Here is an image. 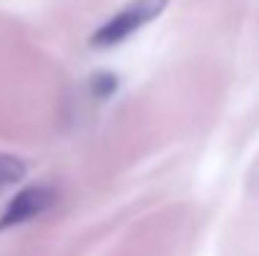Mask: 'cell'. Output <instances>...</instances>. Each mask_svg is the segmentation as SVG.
Listing matches in <instances>:
<instances>
[{"instance_id":"obj_1","label":"cell","mask_w":259,"mask_h":256,"mask_svg":"<svg viewBox=\"0 0 259 256\" xmlns=\"http://www.w3.org/2000/svg\"><path fill=\"white\" fill-rule=\"evenodd\" d=\"M166 5H169V0H131L126 8H121L113 18H108L91 35V45L93 48H113V45L123 43L136 30H141L144 25L156 20L166 10Z\"/></svg>"},{"instance_id":"obj_3","label":"cell","mask_w":259,"mask_h":256,"mask_svg":"<svg viewBox=\"0 0 259 256\" xmlns=\"http://www.w3.org/2000/svg\"><path fill=\"white\" fill-rule=\"evenodd\" d=\"M25 176V164L18 156H0V191L18 183Z\"/></svg>"},{"instance_id":"obj_2","label":"cell","mask_w":259,"mask_h":256,"mask_svg":"<svg viewBox=\"0 0 259 256\" xmlns=\"http://www.w3.org/2000/svg\"><path fill=\"white\" fill-rule=\"evenodd\" d=\"M56 203V191L48 186H28L20 193H15L10 198V203L5 206V211L0 214V231L3 229H13L18 224L33 221L35 216L46 214L51 206Z\"/></svg>"},{"instance_id":"obj_4","label":"cell","mask_w":259,"mask_h":256,"mask_svg":"<svg viewBox=\"0 0 259 256\" xmlns=\"http://www.w3.org/2000/svg\"><path fill=\"white\" fill-rule=\"evenodd\" d=\"M93 83H96V95H103V98H106V95L116 88V78L108 76V73H103V76H96Z\"/></svg>"}]
</instances>
